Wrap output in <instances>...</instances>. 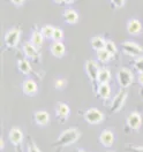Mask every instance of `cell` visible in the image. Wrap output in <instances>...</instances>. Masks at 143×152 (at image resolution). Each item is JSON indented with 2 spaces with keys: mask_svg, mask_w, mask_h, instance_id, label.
I'll return each instance as SVG.
<instances>
[{
  "mask_svg": "<svg viewBox=\"0 0 143 152\" xmlns=\"http://www.w3.org/2000/svg\"><path fill=\"white\" fill-rule=\"evenodd\" d=\"M80 138V132L75 129V128H70L67 129L65 132L60 134L59 138L57 140V142L54 143V145H60V146H67L69 144L75 143Z\"/></svg>",
  "mask_w": 143,
  "mask_h": 152,
  "instance_id": "cell-1",
  "label": "cell"
},
{
  "mask_svg": "<svg viewBox=\"0 0 143 152\" xmlns=\"http://www.w3.org/2000/svg\"><path fill=\"white\" fill-rule=\"evenodd\" d=\"M84 119H86V121L88 124H97L103 121L104 114L102 113L99 110H97V108H90V110H88L86 112V114H84Z\"/></svg>",
  "mask_w": 143,
  "mask_h": 152,
  "instance_id": "cell-2",
  "label": "cell"
},
{
  "mask_svg": "<svg viewBox=\"0 0 143 152\" xmlns=\"http://www.w3.org/2000/svg\"><path fill=\"white\" fill-rule=\"evenodd\" d=\"M118 82L122 88H128L133 82V74L129 69L121 68L118 72Z\"/></svg>",
  "mask_w": 143,
  "mask_h": 152,
  "instance_id": "cell-3",
  "label": "cell"
},
{
  "mask_svg": "<svg viewBox=\"0 0 143 152\" xmlns=\"http://www.w3.org/2000/svg\"><path fill=\"white\" fill-rule=\"evenodd\" d=\"M122 50L127 56H132V57H139L143 53V48L134 42L122 43Z\"/></svg>",
  "mask_w": 143,
  "mask_h": 152,
  "instance_id": "cell-4",
  "label": "cell"
},
{
  "mask_svg": "<svg viewBox=\"0 0 143 152\" xmlns=\"http://www.w3.org/2000/svg\"><path fill=\"white\" fill-rule=\"evenodd\" d=\"M20 40V30L16 28L10 29V31L6 32L5 35V43L8 48H14L18 45Z\"/></svg>",
  "mask_w": 143,
  "mask_h": 152,
  "instance_id": "cell-5",
  "label": "cell"
},
{
  "mask_svg": "<svg viewBox=\"0 0 143 152\" xmlns=\"http://www.w3.org/2000/svg\"><path fill=\"white\" fill-rule=\"evenodd\" d=\"M86 70L88 76L90 77L91 82L96 84V82H98V74H99V67L96 64L95 61L90 60V61H87L86 64Z\"/></svg>",
  "mask_w": 143,
  "mask_h": 152,
  "instance_id": "cell-6",
  "label": "cell"
},
{
  "mask_svg": "<svg viewBox=\"0 0 143 152\" xmlns=\"http://www.w3.org/2000/svg\"><path fill=\"white\" fill-rule=\"evenodd\" d=\"M126 98H127V92L126 90H121L118 95L114 97L112 105H111V111L112 112H118L120 111V108L124 106L125 102H126Z\"/></svg>",
  "mask_w": 143,
  "mask_h": 152,
  "instance_id": "cell-7",
  "label": "cell"
},
{
  "mask_svg": "<svg viewBox=\"0 0 143 152\" xmlns=\"http://www.w3.org/2000/svg\"><path fill=\"white\" fill-rule=\"evenodd\" d=\"M141 124H142V118L141 115L136 112H133L128 115L127 118V124L129 128L132 129H139L141 127Z\"/></svg>",
  "mask_w": 143,
  "mask_h": 152,
  "instance_id": "cell-8",
  "label": "cell"
},
{
  "mask_svg": "<svg viewBox=\"0 0 143 152\" xmlns=\"http://www.w3.org/2000/svg\"><path fill=\"white\" fill-rule=\"evenodd\" d=\"M99 141H100V143L104 146L109 148L114 142V135H113V133L111 130H104L103 133L100 134V136H99Z\"/></svg>",
  "mask_w": 143,
  "mask_h": 152,
  "instance_id": "cell-9",
  "label": "cell"
},
{
  "mask_svg": "<svg viewBox=\"0 0 143 152\" xmlns=\"http://www.w3.org/2000/svg\"><path fill=\"white\" fill-rule=\"evenodd\" d=\"M141 30H142V24L139 20L133 19L127 23V31L131 35H137L141 32Z\"/></svg>",
  "mask_w": 143,
  "mask_h": 152,
  "instance_id": "cell-10",
  "label": "cell"
},
{
  "mask_svg": "<svg viewBox=\"0 0 143 152\" xmlns=\"http://www.w3.org/2000/svg\"><path fill=\"white\" fill-rule=\"evenodd\" d=\"M51 52L54 57L61 58L64 57L65 52H66V48L65 45L62 44V42H54L52 45H51Z\"/></svg>",
  "mask_w": 143,
  "mask_h": 152,
  "instance_id": "cell-11",
  "label": "cell"
},
{
  "mask_svg": "<svg viewBox=\"0 0 143 152\" xmlns=\"http://www.w3.org/2000/svg\"><path fill=\"white\" fill-rule=\"evenodd\" d=\"M8 136H10V141L13 143L14 145L21 144L22 140H23V134H22V132L20 130L19 128H13V129H10Z\"/></svg>",
  "mask_w": 143,
  "mask_h": 152,
  "instance_id": "cell-12",
  "label": "cell"
},
{
  "mask_svg": "<svg viewBox=\"0 0 143 152\" xmlns=\"http://www.w3.org/2000/svg\"><path fill=\"white\" fill-rule=\"evenodd\" d=\"M23 91H24V94H27L29 96L35 95L37 92V84H36V82L34 80L24 81V83H23Z\"/></svg>",
  "mask_w": 143,
  "mask_h": 152,
  "instance_id": "cell-13",
  "label": "cell"
},
{
  "mask_svg": "<svg viewBox=\"0 0 143 152\" xmlns=\"http://www.w3.org/2000/svg\"><path fill=\"white\" fill-rule=\"evenodd\" d=\"M35 120L39 126H46L50 121V115L46 111H38L35 113Z\"/></svg>",
  "mask_w": 143,
  "mask_h": 152,
  "instance_id": "cell-14",
  "label": "cell"
},
{
  "mask_svg": "<svg viewBox=\"0 0 143 152\" xmlns=\"http://www.w3.org/2000/svg\"><path fill=\"white\" fill-rule=\"evenodd\" d=\"M64 20L66 21L67 23H69V24H74V23H76L77 20H78V14L74 10H72V8L66 10L64 12Z\"/></svg>",
  "mask_w": 143,
  "mask_h": 152,
  "instance_id": "cell-15",
  "label": "cell"
},
{
  "mask_svg": "<svg viewBox=\"0 0 143 152\" xmlns=\"http://www.w3.org/2000/svg\"><path fill=\"white\" fill-rule=\"evenodd\" d=\"M23 52L24 54L29 58H32V59H36L38 57V53H37V50H36V46H34L31 43H26L23 45Z\"/></svg>",
  "mask_w": 143,
  "mask_h": 152,
  "instance_id": "cell-16",
  "label": "cell"
},
{
  "mask_svg": "<svg viewBox=\"0 0 143 152\" xmlns=\"http://www.w3.org/2000/svg\"><path fill=\"white\" fill-rule=\"evenodd\" d=\"M69 112H70V108L67 104H64V103H60L58 104L57 108H56V113H57V116L59 118H67L69 115Z\"/></svg>",
  "mask_w": 143,
  "mask_h": 152,
  "instance_id": "cell-17",
  "label": "cell"
},
{
  "mask_svg": "<svg viewBox=\"0 0 143 152\" xmlns=\"http://www.w3.org/2000/svg\"><path fill=\"white\" fill-rule=\"evenodd\" d=\"M111 80V72L109 69H100L99 70V74H98V82L99 84H109Z\"/></svg>",
  "mask_w": 143,
  "mask_h": 152,
  "instance_id": "cell-18",
  "label": "cell"
},
{
  "mask_svg": "<svg viewBox=\"0 0 143 152\" xmlns=\"http://www.w3.org/2000/svg\"><path fill=\"white\" fill-rule=\"evenodd\" d=\"M105 45H106V42H105L104 38L100 37V36H96L91 39V46H92V48H95L96 51L105 48Z\"/></svg>",
  "mask_w": 143,
  "mask_h": 152,
  "instance_id": "cell-19",
  "label": "cell"
},
{
  "mask_svg": "<svg viewBox=\"0 0 143 152\" xmlns=\"http://www.w3.org/2000/svg\"><path fill=\"white\" fill-rule=\"evenodd\" d=\"M97 90H98L99 97L103 98V99L109 98L110 95H111V86H109V84H99V86L97 88Z\"/></svg>",
  "mask_w": 143,
  "mask_h": 152,
  "instance_id": "cell-20",
  "label": "cell"
},
{
  "mask_svg": "<svg viewBox=\"0 0 143 152\" xmlns=\"http://www.w3.org/2000/svg\"><path fill=\"white\" fill-rule=\"evenodd\" d=\"M43 40H44V36L42 35V32L38 31H34L32 35H31V44L34 46H40L43 44Z\"/></svg>",
  "mask_w": 143,
  "mask_h": 152,
  "instance_id": "cell-21",
  "label": "cell"
},
{
  "mask_svg": "<svg viewBox=\"0 0 143 152\" xmlns=\"http://www.w3.org/2000/svg\"><path fill=\"white\" fill-rule=\"evenodd\" d=\"M111 57H112V56H111V54H110L105 48L97 51V59H98L100 62H107Z\"/></svg>",
  "mask_w": 143,
  "mask_h": 152,
  "instance_id": "cell-22",
  "label": "cell"
},
{
  "mask_svg": "<svg viewBox=\"0 0 143 152\" xmlns=\"http://www.w3.org/2000/svg\"><path fill=\"white\" fill-rule=\"evenodd\" d=\"M19 69L20 72L23 73V74H29L30 70H31V67H30V64L27 60L22 59V60H19Z\"/></svg>",
  "mask_w": 143,
  "mask_h": 152,
  "instance_id": "cell-23",
  "label": "cell"
},
{
  "mask_svg": "<svg viewBox=\"0 0 143 152\" xmlns=\"http://www.w3.org/2000/svg\"><path fill=\"white\" fill-rule=\"evenodd\" d=\"M54 30H56V28H53L52 26H45V27H43L40 32L44 36V38H52L53 34H54Z\"/></svg>",
  "mask_w": 143,
  "mask_h": 152,
  "instance_id": "cell-24",
  "label": "cell"
},
{
  "mask_svg": "<svg viewBox=\"0 0 143 152\" xmlns=\"http://www.w3.org/2000/svg\"><path fill=\"white\" fill-rule=\"evenodd\" d=\"M105 50L111 54V56H114L115 53H117V46H115V44L113 42H111V40H109V42H106V45H105Z\"/></svg>",
  "mask_w": 143,
  "mask_h": 152,
  "instance_id": "cell-25",
  "label": "cell"
},
{
  "mask_svg": "<svg viewBox=\"0 0 143 152\" xmlns=\"http://www.w3.org/2000/svg\"><path fill=\"white\" fill-rule=\"evenodd\" d=\"M62 38H64V31L60 28H56L54 34H53V36H52V39H53L54 42H61Z\"/></svg>",
  "mask_w": 143,
  "mask_h": 152,
  "instance_id": "cell-26",
  "label": "cell"
},
{
  "mask_svg": "<svg viewBox=\"0 0 143 152\" xmlns=\"http://www.w3.org/2000/svg\"><path fill=\"white\" fill-rule=\"evenodd\" d=\"M134 68L141 74L143 73V57H139L135 60V64H134Z\"/></svg>",
  "mask_w": 143,
  "mask_h": 152,
  "instance_id": "cell-27",
  "label": "cell"
},
{
  "mask_svg": "<svg viewBox=\"0 0 143 152\" xmlns=\"http://www.w3.org/2000/svg\"><path fill=\"white\" fill-rule=\"evenodd\" d=\"M28 152H40V151H39V149L34 143H30L28 145Z\"/></svg>",
  "mask_w": 143,
  "mask_h": 152,
  "instance_id": "cell-28",
  "label": "cell"
},
{
  "mask_svg": "<svg viewBox=\"0 0 143 152\" xmlns=\"http://www.w3.org/2000/svg\"><path fill=\"white\" fill-rule=\"evenodd\" d=\"M54 86H56L57 89H62V88L65 86V81H64V80H57V81L54 82Z\"/></svg>",
  "mask_w": 143,
  "mask_h": 152,
  "instance_id": "cell-29",
  "label": "cell"
},
{
  "mask_svg": "<svg viewBox=\"0 0 143 152\" xmlns=\"http://www.w3.org/2000/svg\"><path fill=\"white\" fill-rule=\"evenodd\" d=\"M128 150L131 152H143V148L142 146H136V148H129Z\"/></svg>",
  "mask_w": 143,
  "mask_h": 152,
  "instance_id": "cell-30",
  "label": "cell"
},
{
  "mask_svg": "<svg viewBox=\"0 0 143 152\" xmlns=\"http://www.w3.org/2000/svg\"><path fill=\"white\" fill-rule=\"evenodd\" d=\"M112 5L118 6V7H122L125 5V1H112Z\"/></svg>",
  "mask_w": 143,
  "mask_h": 152,
  "instance_id": "cell-31",
  "label": "cell"
},
{
  "mask_svg": "<svg viewBox=\"0 0 143 152\" xmlns=\"http://www.w3.org/2000/svg\"><path fill=\"white\" fill-rule=\"evenodd\" d=\"M139 82H140V83L143 86V73L139 74Z\"/></svg>",
  "mask_w": 143,
  "mask_h": 152,
  "instance_id": "cell-32",
  "label": "cell"
},
{
  "mask_svg": "<svg viewBox=\"0 0 143 152\" xmlns=\"http://www.w3.org/2000/svg\"><path fill=\"white\" fill-rule=\"evenodd\" d=\"M14 5H16V6H20V5H23L24 4V1H12Z\"/></svg>",
  "mask_w": 143,
  "mask_h": 152,
  "instance_id": "cell-33",
  "label": "cell"
},
{
  "mask_svg": "<svg viewBox=\"0 0 143 152\" xmlns=\"http://www.w3.org/2000/svg\"><path fill=\"white\" fill-rule=\"evenodd\" d=\"M4 146H5V144H4V140L1 138V140H0V148H1V149H4Z\"/></svg>",
  "mask_w": 143,
  "mask_h": 152,
  "instance_id": "cell-34",
  "label": "cell"
},
{
  "mask_svg": "<svg viewBox=\"0 0 143 152\" xmlns=\"http://www.w3.org/2000/svg\"><path fill=\"white\" fill-rule=\"evenodd\" d=\"M76 152H86V151H83V150H77Z\"/></svg>",
  "mask_w": 143,
  "mask_h": 152,
  "instance_id": "cell-35",
  "label": "cell"
}]
</instances>
